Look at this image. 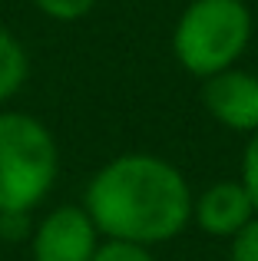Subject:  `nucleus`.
Instances as JSON below:
<instances>
[{"mask_svg": "<svg viewBox=\"0 0 258 261\" xmlns=\"http://www.w3.org/2000/svg\"><path fill=\"white\" fill-rule=\"evenodd\" d=\"M192 189L182 169L152 152H123L86 182L83 208L103 238L166 245L192 225Z\"/></svg>", "mask_w": 258, "mask_h": 261, "instance_id": "f257e3e1", "label": "nucleus"}, {"mask_svg": "<svg viewBox=\"0 0 258 261\" xmlns=\"http://www.w3.org/2000/svg\"><path fill=\"white\" fill-rule=\"evenodd\" d=\"M60 175L53 133L27 113H0V212H33Z\"/></svg>", "mask_w": 258, "mask_h": 261, "instance_id": "f03ea898", "label": "nucleus"}, {"mask_svg": "<svg viewBox=\"0 0 258 261\" xmlns=\"http://www.w3.org/2000/svg\"><path fill=\"white\" fill-rule=\"evenodd\" d=\"M252 40L245 0H192L172 30V53L186 73L209 80L239 63Z\"/></svg>", "mask_w": 258, "mask_h": 261, "instance_id": "7ed1b4c3", "label": "nucleus"}, {"mask_svg": "<svg viewBox=\"0 0 258 261\" xmlns=\"http://www.w3.org/2000/svg\"><path fill=\"white\" fill-rule=\"evenodd\" d=\"M99 235L96 222L83 205H57L50 208L30 235V258L33 261H93Z\"/></svg>", "mask_w": 258, "mask_h": 261, "instance_id": "20e7f679", "label": "nucleus"}, {"mask_svg": "<svg viewBox=\"0 0 258 261\" xmlns=\"http://www.w3.org/2000/svg\"><path fill=\"white\" fill-rule=\"evenodd\" d=\"M202 106L219 126L232 133H258V73L228 66L202 80Z\"/></svg>", "mask_w": 258, "mask_h": 261, "instance_id": "39448f33", "label": "nucleus"}, {"mask_svg": "<svg viewBox=\"0 0 258 261\" xmlns=\"http://www.w3.org/2000/svg\"><path fill=\"white\" fill-rule=\"evenodd\" d=\"M258 215L242 178H219L192 198V225L209 238H235Z\"/></svg>", "mask_w": 258, "mask_h": 261, "instance_id": "423d86ee", "label": "nucleus"}, {"mask_svg": "<svg viewBox=\"0 0 258 261\" xmlns=\"http://www.w3.org/2000/svg\"><path fill=\"white\" fill-rule=\"evenodd\" d=\"M30 76V57L10 30L0 27V102L13 99Z\"/></svg>", "mask_w": 258, "mask_h": 261, "instance_id": "0eeeda50", "label": "nucleus"}, {"mask_svg": "<svg viewBox=\"0 0 258 261\" xmlns=\"http://www.w3.org/2000/svg\"><path fill=\"white\" fill-rule=\"evenodd\" d=\"M93 261H159L152 255L149 245H136V242H119V238H103L96 248Z\"/></svg>", "mask_w": 258, "mask_h": 261, "instance_id": "6e6552de", "label": "nucleus"}, {"mask_svg": "<svg viewBox=\"0 0 258 261\" xmlns=\"http://www.w3.org/2000/svg\"><path fill=\"white\" fill-rule=\"evenodd\" d=\"M33 4H37V10L46 13L50 20H63V23H70V20L86 17V13L96 7V0H33Z\"/></svg>", "mask_w": 258, "mask_h": 261, "instance_id": "1a4fd4ad", "label": "nucleus"}, {"mask_svg": "<svg viewBox=\"0 0 258 261\" xmlns=\"http://www.w3.org/2000/svg\"><path fill=\"white\" fill-rule=\"evenodd\" d=\"M33 212H0V242H30Z\"/></svg>", "mask_w": 258, "mask_h": 261, "instance_id": "9d476101", "label": "nucleus"}, {"mask_svg": "<svg viewBox=\"0 0 258 261\" xmlns=\"http://www.w3.org/2000/svg\"><path fill=\"white\" fill-rule=\"evenodd\" d=\"M228 261H258V215L235 238H228Z\"/></svg>", "mask_w": 258, "mask_h": 261, "instance_id": "9b49d317", "label": "nucleus"}, {"mask_svg": "<svg viewBox=\"0 0 258 261\" xmlns=\"http://www.w3.org/2000/svg\"><path fill=\"white\" fill-rule=\"evenodd\" d=\"M242 185L248 189V195H252L255 202V212H258V133L248 136L245 142V152H242Z\"/></svg>", "mask_w": 258, "mask_h": 261, "instance_id": "f8f14e48", "label": "nucleus"}]
</instances>
